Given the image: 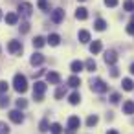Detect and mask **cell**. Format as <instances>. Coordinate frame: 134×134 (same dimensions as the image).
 Returning <instances> with one entry per match:
<instances>
[{"label":"cell","instance_id":"6da1fadb","mask_svg":"<svg viewBox=\"0 0 134 134\" xmlns=\"http://www.w3.org/2000/svg\"><path fill=\"white\" fill-rule=\"evenodd\" d=\"M13 88H15L19 94H24V92L28 90V79H26V75L15 74V77H13Z\"/></svg>","mask_w":134,"mask_h":134},{"label":"cell","instance_id":"7a4b0ae2","mask_svg":"<svg viewBox=\"0 0 134 134\" xmlns=\"http://www.w3.org/2000/svg\"><path fill=\"white\" fill-rule=\"evenodd\" d=\"M90 88H92V92H96V94H105V92L108 90V85H107L103 79L96 77V79L90 81Z\"/></svg>","mask_w":134,"mask_h":134},{"label":"cell","instance_id":"3957f363","mask_svg":"<svg viewBox=\"0 0 134 134\" xmlns=\"http://www.w3.org/2000/svg\"><path fill=\"white\" fill-rule=\"evenodd\" d=\"M44 92H46V83L35 81V85H33V99L35 101H42L44 99Z\"/></svg>","mask_w":134,"mask_h":134},{"label":"cell","instance_id":"277c9868","mask_svg":"<svg viewBox=\"0 0 134 134\" xmlns=\"http://www.w3.org/2000/svg\"><path fill=\"white\" fill-rule=\"evenodd\" d=\"M19 13H20L22 17L30 19L31 13H33V6H31L30 2H20V4H19Z\"/></svg>","mask_w":134,"mask_h":134},{"label":"cell","instance_id":"5b68a950","mask_svg":"<svg viewBox=\"0 0 134 134\" xmlns=\"http://www.w3.org/2000/svg\"><path fill=\"white\" fill-rule=\"evenodd\" d=\"M8 50H9L11 55H19V53H22V42H20V41H9Z\"/></svg>","mask_w":134,"mask_h":134},{"label":"cell","instance_id":"8992f818","mask_svg":"<svg viewBox=\"0 0 134 134\" xmlns=\"http://www.w3.org/2000/svg\"><path fill=\"white\" fill-rule=\"evenodd\" d=\"M9 119L13 121V123H17V125H20L22 121H24V114H22V110H11L9 112Z\"/></svg>","mask_w":134,"mask_h":134},{"label":"cell","instance_id":"52a82bcc","mask_svg":"<svg viewBox=\"0 0 134 134\" xmlns=\"http://www.w3.org/2000/svg\"><path fill=\"white\" fill-rule=\"evenodd\" d=\"M63 19H64V9L57 8V9H53V11H52V20H53L55 24L63 22Z\"/></svg>","mask_w":134,"mask_h":134},{"label":"cell","instance_id":"ba28073f","mask_svg":"<svg viewBox=\"0 0 134 134\" xmlns=\"http://www.w3.org/2000/svg\"><path fill=\"white\" fill-rule=\"evenodd\" d=\"M116 61H118V53H116L114 50H108V52L105 53V63H107V64H110V66H114V64H116Z\"/></svg>","mask_w":134,"mask_h":134},{"label":"cell","instance_id":"9c48e42d","mask_svg":"<svg viewBox=\"0 0 134 134\" xmlns=\"http://www.w3.org/2000/svg\"><path fill=\"white\" fill-rule=\"evenodd\" d=\"M79 125H81V119L77 118V116H70L68 118V130H77L79 129Z\"/></svg>","mask_w":134,"mask_h":134},{"label":"cell","instance_id":"30bf717a","mask_svg":"<svg viewBox=\"0 0 134 134\" xmlns=\"http://www.w3.org/2000/svg\"><path fill=\"white\" fill-rule=\"evenodd\" d=\"M46 81H48L50 85H59V83H61V75H59L57 72H48V74H46Z\"/></svg>","mask_w":134,"mask_h":134},{"label":"cell","instance_id":"8fae6325","mask_svg":"<svg viewBox=\"0 0 134 134\" xmlns=\"http://www.w3.org/2000/svg\"><path fill=\"white\" fill-rule=\"evenodd\" d=\"M30 63H31L33 66H41V64L44 63V55L37 52V53H33V55H31V59H30Z\"/></svg>","mask_w":134,"mask_h":134},{"label":"cell","instance_id":"7c38bea8","mask_svg":"<svg viewBox=\"0 0 134 134\" xmlns=\"http://www.w3.org/2000/svg\"><path fill=\"white\" fill-rule=\"evenodd\" d=\"M70 70H72V72H74V75H75V74H79V72H83V70H85V63H81V61H72Z\"/></svg>","mask_w":134,"mask_h":134},{"label":"cell","instance_id":"4fadbf2b","mask_svg":"<svg viewBox=\"0 0 134 134\" xmlns=\"http://www.w3.org/2000/svg\"><path fill=\"white\" fill-rule=\"evenodd\" d=\"M75 19H77V20H86V19H88V11H86L85 8H77V9H75Z\"/></svg>","mask_w":134,"mask_h":134},{"label":"cell","instance_id":"5bb4252c","mask_svg":"<svg viewBox=\"0 0 134 134\" xmlns=\"http://www.w3.org/2000/svg\"><path fill=\"white\" fill-rule=\"evenodd\" d=\"M46 42H48L50 46H59V42H61V37H59L57 33H52V35H48Z\"/></svg>","mask_w":134,"mask_h":134},{"label":"cell","instance_id":"9a60e30c","mask_svg":"<svg viewBox=\"0 0 134 134\" xmlns=\"http://www.w3.org/2000/svg\"><path fill=\"white\" fill-rule=\"evenodd\" d=\"M123 114H129V116H130V114H134V101H130V99H129V101H125V103H123Z\"/></svg>","mask_w":134,"mask_h":134},{"label":"cell","instance_id":"2e32d148","mask_svg":"<svg viewBox=\"0 0 134 134\" xmlns=\"http://www.w3.org/2000/svg\"><path fill=\"white\" fill-rule=\"evenodd\" d=\"M6 22H8L9 26H15V24L19 22V13H8V15H6Z\"/></svg>","mask_w":134,"mask_h":134},{"label":"cell","instance_id":"e0dca14e","mask_svg":"<svg viewBox=\"0 0 134 134\" xmlns=\"http://www.w3.org/2000/svg\"><path fill=\"white\" fill-rule=\"evenodd\" d=\"M68 101H70V105H79L81 103V94L79 92H72L68 96Z\"/></svg>","mask_w":134,"mask_h":134},{"label":"cell","instance_id":"ac0fdd59","mask_svg":"<svg viewBox=\"0 0 134 134\" xmlns=\"http://www.w3.org/2000/svg\"><path fill=\"white\" fill-rule=\"evenodd\" d=\"M94 30H97V31H105V30H107V20L97 19V20L94 22Z\"/></svg>","mask_w":134,"mask_h":134},{"label":"cell","instance_id":"d6986e66","mask_svg":"<svg viewBox=\"0 0 134 134\" xmlns=\"http://www.w3.org/2000/svg\"><path fill=\"white\" fill-rule=\"evenodd\" d=\"M46 44V39L44 37H41V35H37L35 39H33V48H37V50H41L42 46Z\"/></svg>","mask_w":134,"mask_h":134},{"label":"cell","instance_id":"ffe728a7","mask_svg":"<svg viewBox=\"0 0 134 134\" xmlns=\"http://www.w3.org/2000/svg\"><path fill=\"white\" fill-rule=\"evenodd\" d=\"M101 48H103V44H101V41H94L92 44H90V53H99L101 52Z\"/></svg>","mask_w":134,"mask_h":134},{"label":"cell","instance_id":"44dd1931","mask_svg":"<svg viewBox=\"0 0 134 134\" xmlns=\"http://www.w3.org/2000/svg\"><path fill=\"white\" fill-rule=\"evenodd\" d=\"M79 42H83V44L90 42V33H88L86 30H81V31H79Z\"/></svg>","mask_w":134,"mask_h":134},{"label":"cell","instance_id":"7402d4cb","mask_svg":"<svg viewBox=\"0 0 134 134\" xmlns=\"http://www.w3.org/2000/svg\"><path fill=\"white\" fill-rule=\"evenodd\" d=\"M81 85V79L77 77V75H72V77H68V86H72V88H77Z\"/></svg>","mask_w":134,"mask_h":134},{"label":"cell","instance_id":"603a6c76","mask_svg":"<svg viewBox=\"0 0 134 134\" xmlns=\"http://www.w3.org/2000/svg\"><path fill=\"white\" fill-rule=\"evenodd\" d=\"M85 68H86V72H96L97 64H96V61H94V59H88V61L85 63Z\"/></svg>","mask_w":134,"mask_h":134},{"label":"cell","instance_id":"cb8c5ba5","mask_svg":"<svg viewBox=\"0 0 134 134\" xmlns=\"http://www.w3.org/2000/svg\"><path fill=\"white\" fill-rule=\"evenodd\" d=\"M121 86H123V90H127V92H130L132 88H134V83H132V79H123V83H121Z\"/></svg>","mask_w":134,"mask_h":134},{"label":"cell","instance_id":"d4e9b609","mask_svg":"<svg viewBox=\"0 0 134 134\" xmlns=\"http://www.w3.org/2000/svg\"><path fill=\"white\" fill-rule=\"evenodd\" d=\"M123 9L129 13H134V0H125L123 2Z\"/></svg>","mask_w":134,"mask_h":134},{"label":"cell","instance_id":"484cf974","mask_svg":"<svg viewBox=\"0 0 134 134\" xmlns=\"http://www.w3.org/2000/svg\"><path fill=\"white\" fill-rule=\"evenodd\" d=\"M50 132H52V134H61V132H63L61 123H52V125H50Z\"/></svg>","mask_w":134,"mask_h":134},{"label":"cell","instance_id":"4316f807","mask_svg":"<svg viewBox=\"0 0 134 134\" xmlns=\"http://www.w3.org/2000/svg\"><path fill=\"white\" fill-rule=\"evenodd\" d=\"M64 94H66V86H64V85H61V86L55 90V99H61V97H64Z\"/></svg>","mask_w":134,"mask_h":134},{"label":"cell","instance_id":"83f0119b","mask_svg":"<svg viewBox=\"0 0 134 134\" xmlns=\"http://www.w3.org/2000/svg\"><path fill=\"white\" fill-rule=\"evenodd\" d=\"M97 121H99V118H97L96 114H94V116H88V119H86V127H96Z\"/></svg>","mask_w":134,"mask_h":134},{"label":"cell","instance_id":"f1b7e54d","mask_svg":"<svg viewBox=\"0 0 134 134\" xmlns=\"http://www.w3.org/2000/svg\"><path fill=\"white\" fill-rule=\"evenodd\" d=\"M39 130H41V132H48V130H50V123H48V119H42V121L39 123Z\"/></svg>","mask_w":134,"mask_h":134},{"label":"cell","instance_id":"f546056e","mask_svg":"<svg viewBox=\"0 0 134 134\" xmlns=\"http://www.w3.org/2000/svg\"><path fill=\"white\" fill-rule=\"evenodd\" d=\"M8 88H9L8 81H0V96H4V94H8Z\"/></svg>","mask_w":134,"mask_h":134},{"label":"cell","instance_id":"4dcf8cb0","mask_svg":"<svg viewBox=\"0 0 134 134\" xmlns=\"http://www.w3.org/2000/svg\"><path fill=\"white\" fill-rule=\"evenodd\" d=\"M15 105H17V108H19V110H24V108L28 107V101H26V99H17V101H15Z\"/></svg>","mask_w":134,"mask_h":134},{"label":"cell","instance_id":"1f68e13d","mask_svg":"<svg viewBox=\"0 0 134 134\" xmlns=\"http://www.w3.org/2000/svg\"><path fill=\"white\" fill-rule=\"evenodd\" d=\"M9 105V99H8V96L4 94V96H0V108H6Z\"/></svg>","mask_w":134,"mask_h":134},{"label":"cell","instance_id":"d6a6232c","mask_svg":"<svg viewBox=\"0 0 134 134\" xmlns=\"http://www.w3.org/2000/svg\"><path fill=\"white\" fill-rule=\"evenodd\" d=\"M0 134H9V125L4 121H0Z\"/></svg>","mask_w":134,"mask_h":134},{"label":"cell","instance_id":"836d02e7","mask_svg":"<svg viewBox=\"0 0 134 134\" xmlns=\"http://www.w3.org/2000/svg\"><path fill=\"white\" fill-rule=\"evenodd\" d=\"M39 8L44 9V11H48V9H50V4L46 2V0H39Z\"/></svg>","mask_w":134,"mask_h":134},{"label":"cell","instance_id":"e575fe53","mask_svg":"<svg viewBox=\"0 0 134 134\" xmlns=\"http://www.w3.org/2000/svg\"><path fill=\"white\" fill-rule=\"evenodd\" d=\"M20 31H22V33H28V31H30V22H22V24H20Z\"/></svg>","mask_w":134,"mask_h":134},{"label":"cell","instance_id":"d590c367","mask_svg":"<svg viewBox=\"0 0 134 134\" xmlns=\"http://www.w3.org/2000/svg\"><path fill=\"white\" fill-rule=\"evenodd\" d=\"M105 6H108V8H116V6H118V0H105Z\"/></svg>","mask_w":134,"mask_h":134},{"label":"cell","instance_id":"8d00e7d4","mask_svg":"<svg viewBox=\"0 0 134 134\" xmlns=\"http://www.w3.org/2000/svg\"><path fill=\"white\" fill-rule=\"evenodd\" d=\"M119 99H121L119 94H112V96H110V101H112V103H119Z\"/></svg>","mask_w":134,"mask_h":134},{"label":"cell","instance_id":"74e56055","mask_svg":"<svg viewBox=\"0 0 134 134\" xmlns=\"http://www.w3.org/2000/svg\"><path fill=\"white\" fill-rule=\"evenodd\" d=\"M110 74H112V77H118V75H119V72H118V68H116V66H112Z\"/></svg>","mask_w":134,"mask_h":134},{"label":"cell","instance_id":"f35d334b","mask_svg":"<svg viewBox=\"0 0 134 134\" xmlns=\"http://www.w3.org/2000/svg\"><path fill=\"white\" fill-rule=\"evenodd\" d=\"M127 33L134 35V24H129V26H127Z\"/></svg>","mask_w":134,"mask_h":134},{"label":"cell","instance_id":"ab89813d","mask_svg":"<svg viewBox=\"0 0 134 134\" xmlns=\"http://www.w3.org/2000/svg\"><path fill=\"white\" fill-rule=\"evenodd\" d=\"M107 134H119V132H118V130H114V129H112V130H108V132H107Z\"/></svg>","mask_w":134,"mask_h":134},{"label":"cell","instance_id":"60d3db41","mask_svg":"<svg viewBox=\"0 0 134 134\" xmlns=\"http://www.w3.org/2000/svg\"><path fill=\"white\" fill-rule=\"evenodd\" d=\"M130 74H132V75H134V63H132V64H130Z\"/></svg>","mask_w":134,"mask_h":134},{"label":"cell","instance_id":"b9f144b4","mask_svg":"<svg viewBox=\"0 0 134 134\" xmlns=\"http://www.w3.org/2000/svg\"><path fill=\"white\" fill-rule=\"evenodd\" d=\"M130 24H134V13H132V20H130Z\"/></svg>","mask_w":134,"mask_h":134},{"label":"cell","instance_id":"7bdbcfd3","mask_svg":"<svg viewBox=\"0 0 134 134\" xmlns=\"http://www.w3.org/2000/svg\"><path fill=\"white\" fill-rule=\"evenodd\" d=\"M0 19H2V11H0Z\"/></svg>","mask_w":134,"mask_h":134},{"label":"cell","instance_id":"ee69618b","mask_svg":"<svg viewBox=\"0 0 134 134\" xmlns=\"http://www.w3.org/2000/svg\"><path fill=\"white\" fill-rule=\"evenodd\" d=\"M79 2H85V0H79Z\"/></svg>","mask_w":134,"mask_h":134}]
</instances>
